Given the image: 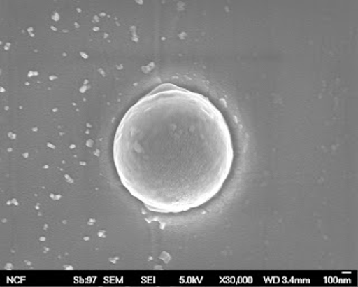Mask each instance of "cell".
Wrapping results in <instances>:
<instances>
[{"mask_svg":"<svg viewBox=\"0 0 358 287\" xmlns=\"http://www.w3.org/2000/svg\"><path fill=\"white\" fill-rule=\"evenodd\" d=\"M112 155L121 184L145 208L182 214L221 192L234 146L227 119L210 99L164 83L127 110Z\"/></svg>","mask_w":358,"mask_h":287,"instance_id":"cell-1","label":"cell"}]
</instances>
